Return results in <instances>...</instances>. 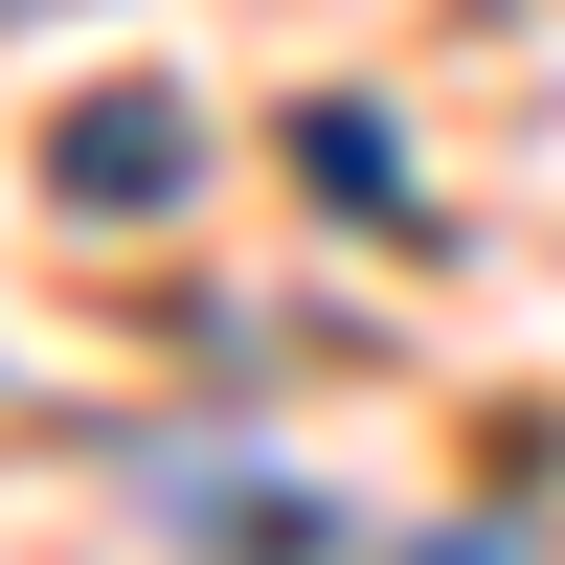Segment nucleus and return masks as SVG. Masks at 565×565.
<instances>
[{"label":"nucleus","instance_id":"1","mask_svg":"<svg viewBox=\"0 0 565 565\" xmlns=\"http://www.w3.org/2000/svg\"><path fill=\"white\" fill-rule=\"evenodd\" d=\"M136 498H159L181 543H226V565H317V543H340V498H317V476H226V452H159Z\"/></svg>","mask_w":565,"mask_h":565},{"label":"nucleus","instance_id":"2","mask_svg":"<svg viewBox=\"0 0 565 565\" xmlns=\"http://www.w3.org/2000/svg\"><path fill=\"white\" fill-rule=\"evenodd\" d=\"M430 565H521V521H452V543H430Z\"/></svg>","mask_w":565,"mask_h":565}]
</instances>
